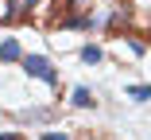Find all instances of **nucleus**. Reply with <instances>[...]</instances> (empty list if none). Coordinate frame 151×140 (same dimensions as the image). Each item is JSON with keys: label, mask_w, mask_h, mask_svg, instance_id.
<instances>
[{"label": "nucleus", "mask_w": 151, "mask_h": 140, "mask_svg": "<svg viewBox=\"0 0 151 140\" xmlns=\"http://www.w3.org/2000/svg\"><path fill=\"white\" fill-rule=\"evenodd\" d=\"M23 70L31 74V78H39V82H47V86H58V70L50 66V59H43V54H27V59H23Z\"/></svg>", "instance_id": "f257e3e1"}, {"label": "nucleus", "mask_w": 151, "mask_h": 140, "mask_svg": "<svg viewBox=\"0 0 151 140\" xmlns=\"http://www.w3.org/2000/svg\"><path fill=\"white\" fill-rule=\"evenodd\" d=\"M19 59H23V51H19L16 39H4V43H0V62H19Z\"/></svg>", "instance_id": "f03ea898"}, {"label": "nucleus", "mask_w": 151, "mask_h": 140, "mask_svg": "<svg viewBox=\"0 0 151 140\" xmlns=\"http://www.w3.org/2000/svg\"><path fill=\"white\" fill-rule=\"evenodd\" d=\"M101 54H105V51H101L97 43H85V47H81V62L93 66V62H101Z\"/></svg>", "instance_id": "7ed1b4c3"}, {"label": "nucleus", "mask_w": 151, "mask_h": 140, "mask_svg": "<svg viewBox=\"0 0 151 140\" xmlns=\"http://www.w3.org/2000/svg\"><path fill=\"white\" fill-rule=\"evenodd\" d=\"M74 105H78V109H93V94H89L85 86H78V90H74Z\"/></svg>", "instance_id": "20e7f679"}, {"label": "nucleus", "mask_w": 151, "mask_h": 140, "mask_svg": "<svg viewBox=\"0 0 151 140\" xmlns=\"http://www.w3.org/2000/svg\"><path fill=\"white\" fill-rule=\"evenodd\" d=\"M128 97H136V101H151V86H128Z\"/></svg>", "instance_id": "39448f33"}, {"label": "nucleus", "mask_w": 151, "mask_h": 140, "mask_svg": "<svg viewBox=\"0 0 151 140\" xmlns=\"http://www.w3.org/2000/svg\"><path fill=\"white\" fill-rule=\"evenodd\" d=\"M43 140H70V136H66V132H54V128H50V132H43Z\"/></svg>", "instance_id": "423d86ee"}, {"label": "nucleus", "mask_w": 151, "mask_h": 140, "mask_svg": "<svg viewBox=\"0 0 151 140\" xmlns=\"http://www.w3.org/2000/svg\"><path fill=\"white\" fill-rule=\"evenodd\" d=\"M0 140H23L19 132H0Z\"/></svg>", "instance_id": "0eeeda50"}]
</instances>
